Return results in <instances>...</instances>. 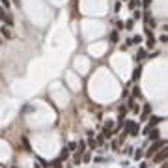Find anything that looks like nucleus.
<instances>
[{
	"instance_id": "1",
	"label": "nucleus",
	"mask_w": 168,
	"mask_h": 168,
	"mask_svg": "<svg viewBox=\"0 0 168 168\" xmlns=\"http://www.w3.org/2000/svg\"><path fill=\"white\" fill-rule=\"evenodd\" d=\"M164 144H166L164 140H155L153 144H151V147H150V150H147V157H150V159H151V157H153V155L157 153V151L164 147Z\"/></svg>"
},
{
	"instance_id": "2",
	"label": "nucleus",
	"mask_w": 168,
	"mask_h": 168,
	"mask_svg": "<svg viewBox=\"0 0 168 168\" xmlns=\"http://www.w3.org/2000/svg\"><path fill=\"white\" fill-rule=\"evenodd\" d=\"M138 129H140V127L136 125L135 121H131V120H129V121H125V131H127V135H133V136H135V135H138Z\"/></svg>"
},
{
	"instance_id": "3",
	"label": "nucleus",
	"mask_w": 168,
	"mask_h": 168,
	"mask_svg": "<svg viewBox=\"0 0 168 168\" xmlns=\"http://www.w3.org/2000/svg\"><path fill=\"white\" fill-rule=\"evenodd\" d=\"M0 19L4 21L6 26H13V17H11V15H8L6 9H2V8H0Z\"/></svg>"
},
{
	"instance_id": "4",
	"label": "nucleus",
	"mask_w": 168,
	"mask_h": 168,
	"mask_svg": "<svg viewBox=\"0 0 168 168\" xmlns=\"http://www.w3.org/2000/svg\"><path fill=\"white\" fill-rule=\"evenodd\" d=\"M166 155H168V150H166V147H162V150H159V151H157V153L153 155L155 157V162H164V159H166Z\"/></svg>"
},
{
	"instance_id": "5",
	"label": "nucleus",
	"mask_w": 168,
	"mask_h": 168,
	"mask_svg": "<svg viewBox=\"0 0 168 168\" xmlns=\"http://www.w3.org/2000/svg\"><path fill=\"white\" fill-rule=\"evenodd\" d=\"M151 114V105H144V108H142V114H140V120H147Z\"/></svg>"
},
{
	"instance_id": "6",
	"label": "nucleus",
	"mask_w": 168,
	"mask_h": 168,
	"mask_svg": "<svg viewBox=\"0 0 168 168\" xmlns=\"http://www.w3.org/2000/svg\"><path fill=\"white\" fill-rule=\"evenodd\" d=\"M0 34H2L6 39H11V38H13V34H11V30H9V26H2V28H0Z\"/></svg>"
},
{
	"instance_id": "7",
	"label": "nucleus",
	"mask_w": 168,
	"mask_h": 168,
	"mask_svg": "<svg viewBox=\"0 0 168 168\" xmlns=\"http://www.w3.org/2000/svg\"><path fill=\"white\" fill-rule=\"evenodd\" d=\"M147 136H150L151 140H159V129L151 127V129H150V133H147Z\"/></svg>"
},
{
	"instance_id": "8",
	"label": "nucleus",
	"mask_w": 168,
	"mask_h": 168,
	"mask_svg": "<svg viewBox=\"0 0 168 168\" xmlns=\"http://www.w3.org/2000/svg\"><path fill=\"white\" fill-rule=\"evenodd\" d=\"M125 114H127V106H121L120 108V127H121V123H123V120H125Z\"/></svg>"
},
{
	"instance_id": "9",
	"label": "nucleus",
	"mask_w": 168,
	"mask_h": 168,
	"mask_svg": "<svg viewBox=\"0 0 168 168\" xmlns=\"http://www.w3.org/2000/svg\"><path fill=\"white\" fill-rule=\"evenodd\" d=\"M162 118H159V116H153V118H151L150 120V123H147V127H150V129H151V127H155L157 123H159V121H161Z\"/></svg>"
},
{
	"instance_id": "10",
	"label": "nucleus",
	"mask_w": 168,
	"mask_h": 168,
	"mask_svg": "<svg viewBox=\"0 0 168 168\" xmlns=\"http://www.w3.org/2000/svg\"><path fill=\"white\" fill-rule=\"evenodd\" d=\"M140 75H142V67H140V65H138V67H136V69L133 71V80H136V79L140 77Z\"/></svg>"
},
{
	"instance_id": "11",
	"label": "nucleus",
	"mask_w": 168,
	"mask_h": 168,
	"mask_svg": "<svg viewBox=\"0 0 168 168\" xmlns=\"http://www.w3.org/2000/svg\"><path fill=\"white\" fill-rule=\"evenodd\" d=\"M118 39H120V35H118V32H116V30H114V32H110V41H112V43H116Z\"/></svg>"
},
{
	"instance_id": "12",
	"label": "nucleus",
	"mask_w": 168,
	"mask_h": 168,
	"mask_svg": "<svg viewBox=\"0 0 168 168\" xmlns=\"http://www.w3.org/2000/svg\"><path fill=\"white\" fill-rule=\"evenodd\" d=\"M67 157H69V150H67V147H65V150L62 151V153H60V161H65V159H67Z\"/></svg>"
},
{
	"instance_id": "13",
	"label": "nucleus",
	"mask_w": 168,
	"mask_h": 168,
	"mask_svg": "<svg viewBox=\"0 0 168 168\" xmlns=\"http://www.w3.org/2000/svg\"><path fill=\"white\" fill-rule=\"evenodd\" d=\"M147 47H150V49L155 47V38H153V35H150V38H147Z\"/></svg>"
},
{
	"instance_id": "14",
	"label": "nucleus",
	"mask_w": 168,
	"mask_h": 168,
	"mask_svg": "<svg viewBox=\"0 0 168 168\" xmlns=\"http://www.w3.org/2000/svg\"><path fill=\"white\" fill-rule=\"evenodd\" d=\"M133 26H135V19H129V21L125 23V28H127V30H131Z\"/></svg>"
},
{
	"instance_id": "15",
	"label": "nucleus",
	"mask_w": 168,
	"mask_h": 168,
	"mask_svg": "<svg viewBox=\"0 0 168 168\" xmlns=\"http://www.w3.org/2000/svg\"><path fill=\"white\" fill-rule=\"evenodd\" d=\"M144 56H146V50H144V49H140V50H138V54H136V60H142Z\"/></svg>"
},
{
	"instance_id": "16",
	"label": "nucleus",
	"mask_w": 168,
	"mask_h": 168,
	"mask_svg": "<svg viewBox=\"0 0 168 168\" xmlns=\"http://www.w3.org/2000/svg\"><path fill=\"white\" fill-rule=\"evenodd\" d=\"M52 166H54V168H64V166H62V161H60V159H56V161L52 162Z\"/></svg>"
},
{
	"instance_id": "17",
	"label": "nucleus",
	"mask_w": 168,
	"mask_h": 168,
	"mask_svg": "<svg viewBox=\"0 0 168 168\" xmlns=\"http://www.w3.org/2000/svg\"><path fill=\"white\" fill-rule=\"evenodd\" d=\"M136 6H138V2H136V0H129V8H131V9H135Z\"/></svg>"
},
{
	"instance_id": "18",
	"label": "nucleus",
	"mask_w": 168,
	"mask_h": 168,
	"mask_svg": "<svg viewBox=\"0 0 168 168\" xmlns=\"http://www.w3.org/2000/svg\"><path fill=\"white\" fill-rule=\"evenodd\" d=\"M88 144H90V147H91V150H94V147L95 146H97V142H95L94 138H91V136H90V140H88Z\"/></svg>"
},
{
	"instance_id": "19",
	"label": "nucleus",
	"mask_w": 168,
	"mask_h": 168,
	"mask_svg": "<svg viewBox=\"0 0 168 168\" xmlns=\"http://www.w3.org/2000/svg\"><path fill=\"white\" fill-rule=\"evenodd\" d=\"M142 155H144V151H142V150H136L135 151V159H140Z\"/></svg>"
},
{
	"instance_id": "20",
	"label": "nucleus",
	"mask_w": 168,
	"mask_h": 168,
	"mask_svg": "<svg viewBox=\"0 0 168 168\" xmlns=\"http://www.w3.org/2000/svg\"><path fill=\"white\" fill-rule=\"evenodd\" d=\"M75 147H77V142H69V146H67V150L71 151V150H75Z\"/></svg>"
},
{
	"instance_id": "21",
	"label": "nucleus",
	"mask_w": 168,
	"mask_h": 168,
	"mask_svg": "<svg viewBox=\"0 0 168 168\" xmlns=\"http://www.w3.org/2000/svg\"><path fill=\"white\" fill-rule=\"evenodd\" d=\"M159 41H162V43H166V41H168V35H166V34H162L161 38H159Z\"/></svg>"
},
{
	"instance_id": "22",
	"label": "nucleus",
	"mask_w": 168,
	"mask_h": 168,
	"mask_svg": "<svg viewBox=\"0 0 168 168\" xmlns=\"http://www.w3.org/2000/svg\"><path fill=\"white\" fill-rule=\"evenodd\" d=\"M103 142H105V136H103V135H101V136H97V146H99V144L103 146Z\"/></svg>"
},
{
	"instance_id": "23",
	"label": "nucleus",
	"mask_w": 168,
	"mask_h": 168,
	"mask_svg": "<svg viewBox=\"0 0 168 168\" xmlns=\"http://www.w3.org/2000/svg\"><path fill=\"white\" fill-rule=\"evenodd\" d=\"M140 95V90L138 88H133V97H138Z\"/></svg>"
},
{
	"instance_id": "24",
	"label": "nucleus",
	"mask_w": 168,
	"mask_h": 168,
	"mask_svg": "<svg viewBox=\"0 0 168 168\" xmlns=\"http://www.w3.org/2000/svg\"><path fill=\"white\" fill-rule=\"evenodd\" d=\"M80 161H84V162H90V153H86V155H84Z\"/></svg>"
},
{
	"instance_id": "25",
	"label": "nucleus",
	"mask_w": 168,
	"mask_h": 168,
	"mask_svg": "<svg viewBox=\"0 0 168 168\" xmlns=\"http://www.w3.org/2000/svg\"><path fill=\"white\" fill-rule=\"evenodd\" d=\"M0 2L4 4V8H9V6H11V4H9V0H0Z\"/></svg>"
},
{
	"instance_id": "26",
	"label": "nucleus",
	"mask_w": 168,
	"mask_h": 168,
	"mask_svg": "<svg viewBox=\"0 0 168 168\" xmlns=\"http://www.w3.org/2000/svg\"><path fill=\"white\" fill-rule=\"evenodd\" d=\"M150 4H151V0H144V6H146V8L150 6Z\"/></svg>"
},
{
	"instance_id": "27",
	"label": "nucleus",
	"mask_w": 168,
	"mask_h": 168,
	"mask_svg": "<svg viewBox=\"0 0 168 168\" xmlns=\"http://www.w3.org/2000/svg\"><path fill=\"white\" fill-rule=\"evenodd\" d=\"M161 168H168V164H162V166H161Z\"/></svg>"
},
{
	"instance_id": "28",
	"label": "nucleus",
	"mask_w": 168,
	"mask_h": 168,
	"mask_svg": "<svg viewBox=\"0 0 168 168\" xmlns=\"http://www.w3.org/2000/svg\"><path fill=\"white\" fill-rule=\"evenodd\" d=\"M0 43H2V35H0Z\"/></svg>"
},
{
	"instance_id": "29",
	"label": "nucleus",
	"mask_w": 168,
	"mask_h": 168,
	"mask_svg": "<svg viewBox=\"0 0 168 168\" xmlns=\"http://www.w3.org/2000/svg\"><path fill=\"white\" fill-rule=\"evenodd\" d=\"M35 168H41V166H35Z\"/></svg>"
},
{
	"instance_id": "30",
	"label": "nucleus",
	"mask_w": 168,
	"mask_h": 168,
	"mask_svg": "<svg viewBox=\"0 0 168 168\" xmlns=\"http://www.w3.org/2000/svg\"><path fill=\"white\" fill-rule=\"evenodd\" d=\"M123 2H127V0H123Z\"/></svg>"
},
{
	"instance_id": "31",
	"label": "nucleus",
	"mask_w": 168,
	"mask_h": 168,
	"mask_svg": "<svg viewBox=\"0 0 168 168\" xmlns=\"http://www.w3.org/2000/svg\"><path fill=\"white\" fill-rule=\"evenodd\" d=\"M13 168H17V166H13Z\"/></svg>"
}]
</instances>
